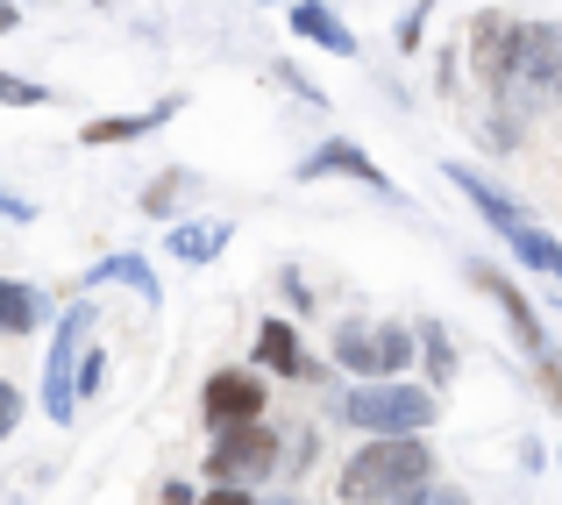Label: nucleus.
Returning <instances> with one entry per match:
<instances>
[{"mask_svg": "<svg viewBox=\"0 0 562 505\" xmlns=\"http://www.w3.org/2000/svg\"><path fill=\"white\" fill-rule=\"evenodd\" d=\"M420 484H435V449L420 435H378L342 463V505H398Z\"/></svg>", "mask_w": 562, "mask_h": 505, "instance_id": "nucleus-1", "label": "nucleus"}, {"mask_svg": "<svg viewBox=\"0 0 562 505\" xmlns=\"http://www.w3.org/2000/svg\"><path fill=\"white\" fill-rule=\"evenodd\" d=\"M335 413H342V427H357V435H427L435 427V392L427 384H406V378H363L349 384L342 399H335Z\"/></svg>", "mask_w": 562, "mask_h": 505, "instance_id": "nucleus-2", "label": "nucleus"}, {"mask_svg": "<svg viewBox=\"0 0 562 505\" xmlns=\"http://www.w3.org/2000/svg\"><path fill=\"white\" fill-rule=\"evenodd\" d=\"M513 114H541V108H562V22H527L520 36V57H513L506 86H498Z\"/></svg>", "mask_w": 562, "mask_h": 505, "instance_id": "nucleus-3", "label": "nucleus"}, {"mask_svg": "<svg viewBox=\"0 0 562 505\" xmlns=\"http://www.w3.org/2000/svg\"><path fill=\"white\" fill-rule=\"evenodd\" d=\"M335 363L349 378H406L413 363V335L398 321H342L335 328Z\"/></svg>", "mask_w": 562, "mask_h": 505, "instance_id": "nucleus-4", "label": "nucleus"}, {"mask_svg": "<svg viewBox=\"0 0 562 505\" xmlns=\"http://www.w3.org/2000/svg\"><path fill=\"white\" fill-rule=\"evenodd\" d=\"M93 306H65L57 314V341H50V356H43V413H50L57 427H71V413H79V341H86V328H93Z\"/></svg>", "mask_w": 562, "mask_h": 505, "instance_id": "nucleus-5", "label": "nucleus"}, {"mask_svg": "<svg viewBox=\"0 0 562 505\" xmlns=\"http://www.w3.org/2000/svg\"><path fill=\"white\" fill-rule=\"evenodd\" d=\"M470 285H477V292H492V300H498V314H506L513 341H520V349H527V356L541 363V378H549V399L562 406V363H555V341H549V328H541L535 300H527V292L513 285V278H498L492 263H477V271H470Z\"/></svg>", "mask_w": 562, "mask_h": 505, "instance_id": "nucleus-6", "label": "nucleus"}, {"mask_svg": "<svg viewBox=\"0 0 562 505\" xmlns=\"http://www.w3.org/2000/svg\"><path fill=\"white\" fill-rule=\"evenodd\" d=\"M278 427H263V420H249V427H221L214 435V449H206V478L214 484H263L278 470Z\"/></svg>", "mask_w": 562, "mask_h": 505, "instance_id": "nucleus-7", "label": "nucleus"}, {"mask_svg": "<svg viewBox=\"0 0 562 505\" xmlns=\"http://www.w3.org/2000/svg\"><path fill=\"white\" fill-rule=\"evenodd\" d=\"M520 36H527V22H513L506 8H484V14H470V71H477L484 86H506V71H513V57H520Z\"/></svg>", "mask_w": 562, "mask_h": 505, "instance_id": "nucleus-8", "label": "nucleus"}, {"mask_svg": "<svg viewBox=\"0 0 562 505\" xmlns=\"http://www.w3.org/2000/svg\"><path fill=\"white\" fill-rule=\"evenodd\" d=\"M200 413H206V427H249V420H263V378H249V370H214L206 378V392H200Z\"/></svg>", "mask_w": 562, "mask_h": 505, "instance_id": "nucleus-9", "label": "nucleus"}, {"mask_svg": "<svg viewBox=\"0 0 562 505\" xmlns=\"http://www.w3.org/2000/svg\"><path fill=\"white\" fill-rule=\"evenodd\" d=\"M335 171H349V178H363L371 192H392V178H384L371 165V150H357L349 136H335V143H321L314 157H300V186H314V178H335Z\"/></svg>", "mask_w": 562, "mask_h": 505, "instance_id": "nucleus-10", "label": "nucleus"}, {"mask_svg": "<svg viewBox=\"0 0 562 505\" xmlns=\"http://www.w3.org/2000/svg\"><path fill=\"white\" fill-rule=\"evenodd\" d=\"M441 171H449V186H456V192H470V200H477V214L492 221L498 235H513V228H535L520 200H506V192H498V186H484V178L470 171V165H441Z\"/></svg>", "mask_w": 562, "mask_h": 505, "instance_id": "nucleus-11", "label": "nucleus"}, {"mask_svg": "<svg viewBox=\"0 0 562 505\" xmlns=\"http://www.w3.org/2000/svg\"><path fill=\"white\" fill-rule=\"evenodd\" d=\"M292 36H306L328 57H357V36H349V22L328 8V0H300V8H292Z\"/></svg>", "mask_w": 562, "mask_h": 505, "instance_id": "nucleus-12", "label": "nucleus"}, {"mask_svg": "<svg viewBox=\"0 0 562 505\" xmlns=\"http://www.w3.org/2000/svg\"><path fill=\"white\" fill-rule=\"evenodd\" d=\"M93 285H128V292H136L143 306H157V300H165V285H157V271H150V263L136 257V249H122V257H100L93 271H86V292H93Z\"/></svg>", "mask_w": 562, "mask_h": 505, "instance_id": "nucleus-13", "label": "nucleus"}, {"mask_svg": "<svg viewBox=\"0 0 562 505\" xmlns=\"http://www.w3.org/2000/svg\"><path fill=\"white\" fill-rule=\"evenodd\" d=\"M257 363L278 370V378H314V363H306L300 328H292V321H263V328H257Z\"/></svg>", "mask_w": 562, "mask_h": 505, "instance_id": "nucleus-14", "label": "nucleus"}, {"mask_svg": "<svg viewBox=\"0 0 562 505\" xmlns=\"http://www.w3.org/2000/svg\"><path fill=\"white\" fill-rule=\"evenodd\" d=\"M228 221H179L171 228V263H214L221 249H228Z\"/></svg>", "mask_w": 562, "mask_h": 505, "instance_id": "nucleus-15", "label": "nucleus"}, {"mask_svg": "<svg viewBox=\"0 0 562 505\" xmlns=\"http://www.w3.org/2000/svg\"><path fill=\"white\" fill-rule=\"evenodd\" d=\"M171 114H179V100H157L150 114H114V122H86V143H136V136H150V128H165Z\"/></svg>", "mask_w": 562, "mask_h": 505, "instance_id": "nucleus-16", "label": "nucleus"}, {"mask_svg": "<svg viewBox=\"0 0 562 505\" xmlns=\"http://www.w3.org/2000/svg\"><path fill=\"white\" fill-rule=\"evenodd\" d=\"M506 243H513V257H520L527 271H541V278H555V285H562V243H555V235H541V228H513Z\"/></svg>", "mask_w": 562, "mask_h": 505, "instance_id": "nucleus-17", "label": "nucleus"}, {"mask_svg": "<svg viewBox=\"0 0 562 505\" xmlns=\"http://www.w3.org/2000/svg\"><path fill=\"white\" fill-rule=\"evenodd\" d=\"M36 321H43L36 285H14V278H0V335H29Z\"/></svg>", "mask_w": 562, "mask_h": 505, "instance_id": "nucleus-18", "label": "nucleus"}, {"mask_svg": "<svg viewBox=\"0 0 562 505\" xmlns=\"http://www.w3.org/2000/svg\"><path fill=\"white\" fill-rule=\"evenodd\" d=\"M420 363H427V378H435V384L456 378V341H449L441 321H420Z\"/></svg>", "mask_w": 562, "mask_h": 505, "instance_id": "nucleus-19", "label": "nucleus"}, {"mask_svg": "<svg viewBox=\"0 0 562 505\" xmlns=\"http://www.w3.org/2000/svg\"><path fill=\"white\" fill-rule=\"evenodd\" d=\"M179 192H186V178H179V171H165V178H150V192H143V214H157V221H171V206H179Z\"/></svg>", "mask_w": 562, "mask_h": 505, "instance_id": "nucleus-20", "label": "nucleus"}, {"mask_svg": "<svg viewBox=\"0 0 562 505\" xmlns=\"http://www.w3.org/2000/svg\"><path fill=\"white\" fill-rule=\"evenodd\" d=\"M0 100H8V108H43V100H50V86H36V79H14V71H0Z\"/></svg>", "mask_w": 562, "mask_h": 505, "instance_id": "nucleus-21", "label": "nucleus"}, {"mask_svg": "<svg viewBox=\"0 0 562 505\" xmlns=\"http://www.w3.org/2000/svg\"><path fill=\"white\" fill-rule=\"evenodd\" d=\"M100 384H108V356H100V349H86V356H79V399H93Z\"/></svg>", "mask_w": 562, "mask_h": 505, "instance_id": "nucleus-22", "label": "nucleus"}, {"mask_svg": "<svg viewBox=\"0 0 562 505\" xmlns=\"http://www.w3.org/2000/svg\"><path fill=\"white\" fill-rule=\"evenodd\" d=\"M398 505H470L463 492H449V484H420V492H406Z\"/></svg>", "mask_w": 562, "mask_h": 505, "instance_id": "nucleus-23", "label": "nucleus"}, {"mask_svg": "<svg viewBox=\"0 0 562 505\" xmlns=\"http://www.w3.org/2000/svg\"><path fill=\"white\" fill-rule=\"evenodd\" d=\"M14 420H22V392L0 378V435H14Z\"/></svg>", "mask_w": 562, "mask_h": 505, "instance_id": "nucleus-24", "label": "nucleus"}, {"mask_svg": "<svg viewBox=\"0 0 562 505\" xmlns=\"http://www.w3.org/2000/svg\"><path fill=\"white\" fill-rule=\"evenodd\" d=\"M427 14H435V8H427V0H420V8H413V14H406V29H398V50H413V43H420V29H427Z\"/></svg>", "mask_w": 562, "mask_h": 505, "instance_id": "nucleus-25", "label": "nucleus"}, {"mask_svg": "<svg viewBox=\"0 0 562 505\" xmlns=\"http://www.w3.org/2000/svg\"><path fill=\"white\" fill-rule=\"evenodd\" d=\"M200 505H257L243 484H221V492H200Z\"/></svg>", "mask_w": 562, "mask_h": 505, "instance_id": "nucleus-26", "label": "nucleus"}, {"mask_svg": "<svg viewBox=\"0 0 562 505\" xmlns=\"http://www.w3.org/2000/svg\"><path fill=\"white\" fill-rule=\"evenodd\" d=\"M0 214H8V221H36V206H29L22 192H0Z\"/></svg>", "mask_w": 562, "mask_h": 505, "instance_id": "nucleus-27", "label": "nucleus"}, {"mask_svg": "<svg viewBox=\"0 0 562 505\" xmlns=\"http://www.w3.org/2000/svg\"><path fill=\"white\" fill-rule=\"evenodd\" d=\"M165 505H200V492H192V484H179V478H171V484H165Z\"/></svg>", "mask_w": 562, "mask_h": 505, "instance_id": "nucleus-28", "label": "nucleus"}, {"mask_svg": "<svg viewBox=\"0 0 562 505\" xmlns=\"http://www.w3.org/2000/svg\"><path fill=\"white\" fill-rule=\"evenodd\" d=\"M14 22H22V8H14V0H0V36H8Z\"/></svg>", "mask_w": 562, "mask_h": 505, "instance_id": "nucleus-29", "label": "nucleus"}, {"mask_svg": "<svg viewBox=\"0 0 562 505\" xmlns=\"http://www.w3.org/2000/svg\"><path fill=\"white\" fill-rule=\"evenodd\" d=\"M263 505H306V498H263Z\"/></svg>", "mask_w": 562, "mask_h": 505, "instance_id": "nucleus-30", "label": "nucleus"}, {"mask_svg": "<svg viewBox=\"0 0 562 505\" xmlns=\"http://www.w3.org/2000/svg\"><path fill=\"white\" fill-rule=\"evenodd\" d=\"M292 8H300V0H292Z\"/></svg>", "mask_w": 562, "mask_h": 505, "instance_id": "nucleus-31", "label": "nucleus"}, {"mask_svg": "<svg viewBox=\"0 0 562 505\" xmlns=\"http://www.w3.org/2000/svg\"><path fill=\"white\" fill-rule=\"evenodd\" d=\"M555 306H562V300H555Z\"/></svg>", "mask_w": 562, "mask_h": 505, "instance_id": "nucleus-32", "label": "nucleus"}]
</instances>
